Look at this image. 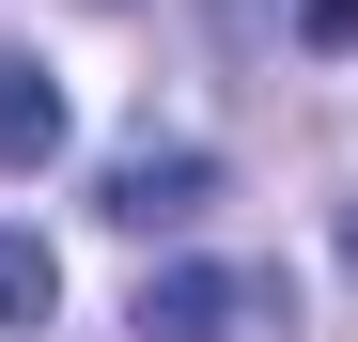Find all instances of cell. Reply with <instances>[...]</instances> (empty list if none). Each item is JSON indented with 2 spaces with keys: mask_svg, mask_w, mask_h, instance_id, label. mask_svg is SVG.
<instances>
[{
  "mask_svg": "<svg viewBox=\"0 0 358 342\" xmlns=\"http://www.w3.org/2000/svg\"><path fill=\"white\" fill-rule=\"evenodd\" d=\"M31 327H63V249L31 218H0V342H31Z\"/></svg>",
  "mask_w": 358,
  "mask_h": 342,
  "instance_id": "4",
  "label": "cell"
},
{
  "mask_svg": "<svg viewBox=\"0 0 358 342\" xmlns=\"http://www.w3.org/2000/svg\"><path fill=\"white\" fill-rule=\"evenodd\" d=\"M109 16H125V0H109Z\"/></svg>",
  "mask_w": 358,
  "mask_h": 342,
  "instance_id": "6",
  "label": "cell"
},
{
  "mask_svg": "<svg viewBox=\"0 0 358 342\" xmlns=\"http://www.w3.org/2000/svg\"><path fill=\"white\" fill-rule=\"evenodd\" d=\"M234 311H250V280H234V265H156L141 311H125V342H234Z\"/></svg>",
  "mask_w": 358,
  "mask_h": 342,
  "instance_id": "2",
  "label": "cell"
},
{
  "mask_svg": "<svg viewBox=\"0 0 358 342\" xmlns=\"http://www.w3.org/2000/svg\"><path fill=\"white\" fill-rule=\"evenodd\" d=\"M343 280H358V202H343Z\"/></svg>",
  "mask_w": 358,
  "mask_h": 342,
  "instance_id": "5",
  "label": "cell"
},
{
  "mask_svg": "<svg viewBox=\"0 0 358 342\" xmlns=\"http://www.w3.org/2000/svg\"><path fill=\"white\" fill-rule=\"evenodd\" d=\"M203 202H218V156L203 140H156V156H109L94 171V218H109V234H187Z\"/></svg>",
  "mask_w": 358,
  "mask_h": 342,
  "instance_id": "1",
  "label": "cell"
},
{
  "mask_svg": "<svg viewBox=\"0 0 358 342\" xmlns=\"http://www.w3.org/2000/svg\"><path fill=\"white\" fill-rule=\"evenodd\" d=\"M63 140H78V94L47 78L31 47H0V171H47Z\"/></svg>",
  "mask_w": 358,
  "mask_h": 342,
  "instance_id": "3",
  "label": "cell"
}]
</instances>
